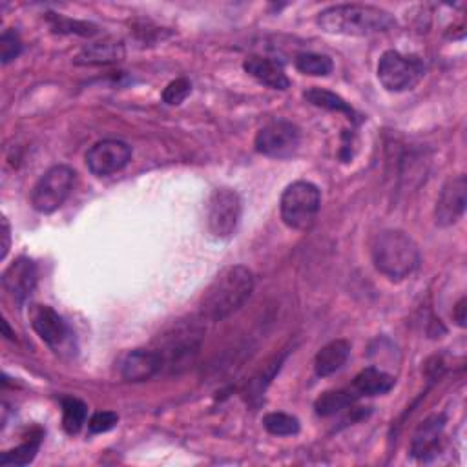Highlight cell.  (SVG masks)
I'll return each instance as SVG.
<instances>
[{"instance_id":"1","label":"cell","mask_w":467,"mask_h":467,"mask_svg":"<svg viewBox=\"0 0 467 467\" xmlns=\"http://www.w3.org/2000/svg\"><path fill=\"white\" fill-rule=\"evenodd\" d=\"M254 274L244 265L224 268L206 288L199 310L208 321H223L235 314L254 292Z\"/></svg>"},{"instance_id":"2","label":"cell","mask_w":467,"mask_h":467,"mask_svg":"<svg viewBox=\"0 0 467 467\" xmlns=\"http://www.w3.org/2000/svg\"><path fill=\"white\" fill-rule=\"evenodd\" d=\"M394 16L376 5L339 4L323 9L317 15V26L325 33L347 36H368L394 27Z\"/></svg>"},{"instance_id":"3","label":"cell","mask_w":467,"mask_h":467,"mask_svg":"<svg viewBox=\"0 0 467 467\" xmlns=\"http://www.w3.org/2000/svg\"><path fill=\"white\" fill-rule=\"evenodd\" d=\"M420 248L401 230H383L372 243L374 266L389 279H403L420 265Z\"/></svg>"},{"instance_id":"4","label":"cell","mask_w":467,"mask_h":467,"mask_svg":"<svg viewBox=\"0 0 467 467\" xmlns=\"http://www.w3.org/2000/svg\"><path fill=\"white\" fill-rule=\"evenodd\" d=\"M319 206V188L308 181H296L288 184L279 201L281 219L292 230H308L317 217Z\"/></svg>"},{"instance_id":"5","label":"cell","mask_w":467,"mask_h":467,"mask_svg":"<svg viewBox=\"0 0 467 467\" xmlns=\"http://www.w3.org/2000/svg\"><path fill=\"white\" fill-rule=\"evenodd\" d=\"M425 75V64L418 55H405L389 49L379 57L378 78L387 91H405L414 88Z\"/></svg>"},{"instance_id":"6","label":"cell","mask_w":467,"mask_h":467,"mask_svg":"<svg viewBox=\"0 0 467 467\" xmlns=\"http://www.w3.org/2000/svg\"><path fill=\"white\" fill-rule=\"evenodd\" d=\"M75 184V171L66 164L51 166L35 184L31 192V204L40 213L58 210L69 197Z\"/></svg>"},{"instance_id":"7","label":"cell","mask_w":467,"mask_h":467,"mask_svg":"<svg viewBox=\"0 0 467 467\" xmlns=\"http://www.w3.org/2000/svg\"><path fill=\"white\" fill-rule=\"evenodd\" d=\"M241 217V199L232 188H217L212 192L206 206L208 230L217 239H228Z\"/></svg>"},{"instance_id":"8","label":"cell","mask_w":467,"mask_h":467,"mask_svg":"<svg viewBox=\"0 0 467 467\" xmlns=\"http://www.w3.org/2000/svg\"><path fill=\"white\" fill-rule=\"evenodd\" d=\"M301 140L299 128L285 119L265 124L255 135V150L266 157L285 159L290 157Z\"/></svg>"},{"instance_id":"9","label":"cell","mask_w":467,"mask_h":467,"mask_svg":"<svg viewBox=\"0 0 467 467\" xmlns=\"http://www.w3.org/2000/svg\"><path fill=\"white\" fill-rule=\"evenodd\" d=\"M131 148L119 139H104L95 142L86 153V166L97 177H108L128 166Z\"/></svg>"},{"instance_id":"10","label":"cell","mask_w":467,"mask_h":467,"mask_svg":"<svg viewBox=\"0 0 467 467\" xmlns=\"http://www.w3.org/2000/svg\"><path fill=\"white\" fill-rule=\"evenodd\" d=\"M29 321L38 337L55 352L62 350L71 341V330L64 317L47 305H31Z\"/></svg>"},{"instance_id":"11","label":"cell","mask_w":467,"mask_h":467,"mask_svg":"<svg viewBox=\"0 0 467 467\" xmlns=\"http://www.w3.org/2000/svg\"><path fill=\"white\" fill-rule=\"evenodd\" d=\"M465 192H467L465 175H456L443 184L440 197L436 201V210H434L438 226H451L463 215Z\"/></svg>"},{"instance_id":"12","label":"cell","mask_w":467,"mask_h":467,"mask_svg":"<svg viewBox=\"0 0 467 467\" xmlns=\"http://www.w3.org/2000/svg\"><path fill=\"white\" fill-rule=\"evenodd\" d=\"M38 270L33 259L16 257L2 274V285L16 303H24L35 290Z\"/></svg>"},{"instance_id":"13","label":"cell","mask_w":467,"mask_h":467,"mask_svg":"<svg viewBox=\"0 0 467 467\" xmlns=\"http://www.w3.org/2000/svg\"><path fill=\"white\" fill-rule=\"evenodd\" d=\"M162 368V356L159 350L135 348L122 359L120 374L126 381H146Z\"/></svg>"},{"instance_id":"14","label":"cell","mask_w":467,"mask_h":467,"mask_svg":"<svg viewBox=\"0 0 467 467\" xmlns=\"http://www.w3.org/2000/svg\"><path fill=\"white\" fill-rule=\"evenodd\" d=\"M445 427V418L441 414H432L429 418H425L410 441V454L418 460H431L436 451H438V443L441 438Z\"/></svg>"},{"instance_id":"15","label":"cell","mask_w":467,"mask_h":467,"mask_svg":"<svg viewBox=\"0 0 467 467\" xmlns=\"http://www.w3.org/2000/svg\"><path fill=\"white\" fill-rule=\"evenodd\" d=\"M201 343V332L195 330V327H179L175 330V334H171V337L166 339V347L159 352L162 356V365L164 359L170 361V365H181L188 359L193 358V354L197 352Z\"/></svg>"},{"instance_id":"16","label":"cell","mask_w":467,"mask_h":467,"mask_svg":"<svg viewBox=\"0 0 467 467\" xmlns=\"http://www.w3.org/2000/svg\"><path fill=\"white\" fill-rule=\"evenodd\" d=\"M243 67L257 82H261L272 89H286L290 86V78L286 77L283 66L274 58L261 57V55H250L244 58Z\"/></svg>"},{"instance_id":"17","label":"cell","mask_w":467,"mask_h":467,"mask_svg":"<svg viewBox=\"0 0 467 467\" xmlns=\"http://www.w3.org/2000/svg\"><path fill=\"white\" fill-rule=\"evenodd\" d=\"M124 58V46L113 40H102L84 46L75 57V64L78 66H106Z\"/></svg>"},{"instance_id":"18","label":"cell","mask_w":467,"mask_h":467,"mask_svg":"<svg viewBox=\"0 0 467 467\" xmlns=\"http://www.w3.org/2000/svg\"><path fill=\"white\" fill-rule=\"evenodd\" d=\"M350 343L347 339H334L319 348L314 358V370L317 376H330L337 372L348 359Z\"/></svg>"},{"instance_id":"19","label":"cell","mask_w":467,"mask_h":467,"mask_svg":"<svg viewBox=\"0 0 467 467\" xmlns=\"http://www.w3.org/2000/svg\"><path fill=\"white\" fill-rule=\"evenodd\" d=\"M396 379L394 376L379 370V368H374V367H368V368H363L352 381L350 385V390L354 392L356 398H363V396H378V394H385L389 392L392 387H394Z\"/></svg>"},{"instance_id":"20","label":"cell","mask_w":467,"mask_h":467,"mask_svg":"<svg viewBox=\"0 0 467 467\" xmlns=\"http://www.w3.org/2000/svg\"><path fill=\"white\" fill-rule=\"evenodd\" d=\"M356 400L358 398L354 396L350 387H347V389H334V390L323 392L316 400L314 409H316V414H319V416H332V414L350 407Z\"/></svg>"},{"instance_id":"21","label":"cell","mask_w":467,"mask_h":467,"mask_svg":"<svg viewBox=\"0 0 467 467\" xmlns=\"http://www.w3.org/2000/svg\"><path fill=\"white\" fill-rule=\"evenodd\" d=\"M305 99L312 106H317V108H323V109H328V111H336V113H343L348 119L354 117V109L350 108V104L345 102V99H341L339 95H336V93H332L328 89L310 88V89L305 91Z\"/></svg>"},{"instance_id":"22","label":"cell","mask_w":467,"mask_h":467,"mask_svg":"<svg viewBox=\"0 0 467 467\" xmlns=\"http://www.w3.org/2000/svg\"><path fill=\"white\" fill-rule=\"evenodd\" d=\"M88 407L78 398H64L62 400V427L67 434H77L86 423Z\"/></svg>"},{"instance_id":"23","label":"cell","mask_w":467,"mask_h":467,"mask_svg":"<svg viewBox=\"0 0 467 467\" xmlns=\"http://www.w3.org/2000/svg\"><path fill=\"white\" fill-rule=\"evenodd\" d=\"M296 67L297 71L305 73V75H312V77H327L328 73H332L334 64L332 58L321 53H299L296 57Z\"/></svg>"},{"instance_id":"24","label":"cell","mask_w":467,"mask_h":467,"mask_svg":"<svg viewBox=\"0 0 467 467\" xmlns=\"http://www.w3.org/2000/svg\"><path fill=\"white\" fill-rule=\"evenodd\" d=\"M263 427L274 436H292L299 432V420L286 412H268L263 416Z\"/></svg>"},{"instance_id":"25","label":"cell","mask_w":467,"mask_h":467,"mask_svg":"<svg viewBox=\"0 0 467 467\" xmlns=\"http://www.w3.org/2000/svg\"><path fill=\"white\" fill-rule=\"evenodd\" d=\"M38 447H40V436H35L29 441H26L15 449L2 452L0 463L2 465H27L35 460Z\"/></svg>"},{"instance_id":"26","label":"cell","mask_w":467,"mask_h":467,"mask_svg":"<svg viewBox=\"0 0 467 467\" xmlns=\"http://www.w3.org/2000/svg\"><path fill=\"white\" fill-rule=\"evenodd\" d=\"M49 22H51V27L58 33H78V35H93L97 33V27L93 24H88V22H80V20H71V18H64V16H58V15H53L49 13Z\"/></svg>"},{"instance_id":"27","label":"cell","mask_w":467,"mask_h":467,"mask_svg":"<svg viewBox=\"0 0 467 467\" xmlns=\"http://www.w3.org/2000/svg\"><path fill=\"white\" fill-rule=\"evenodd\" d=\"M22 53V40L15 29H5L0 36L2 64H9Z\"/></svg>"},{"instance_id":"28","label":"cell","mask_w":467,"mask_h":467,"mask_svg":"<svg viewBox=\"0 0 467 467\" xmlns=\"http://www.w3.org/2000/svg\"><path fill=\"white\" fill-rule=\"evenodd\" d=\"M190 93H192V82L188 78H175L164 88L162 100L170 106H175V104H181Z\"/></svg>"},{"instance_id":"29","label":"cell","mask_w":467,"mask_h":467,"mask_svg":"<svg viewBox=\"0 0 467 467\" xmlns=\"http://www.w3.org/2000/svg\"><path fill=\"white\" fill-rule=\"evenodd\" d=\"M119 421V416L117 412H111V410H99L95 412L89 421H88V429L91 434H100V432H106L109 429H113Z\"/></svg>"},{"instance_id":"30","label":"cell","mask_w":467,"mask_h":467,"mask_svg":"<svg viewBox=\"0 0 467 467\" xmlns=\"http://www.w3.org/2000/svg\"><path fill=\"white\" fill-rule=\"evenodd\" d=\"M9 244H11V230H9V223L5 217H2V254L0 257L4 259L9 252Z\"/></svg>"},{"instance_id":"31","label":"cell","mask_w":467,"mask_h":467,"mask_svg":"<svg viewBox=\"0 0 467 467\" xmlns=\"http://www.w3.org/2000/svg\"><path fill=\"white\" fill-rule=\"evenodd\" d=\"M454 319L460 327H465V297H462L454 306Z\"/></svg>"}]
</instances>
